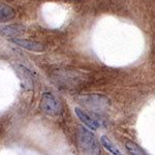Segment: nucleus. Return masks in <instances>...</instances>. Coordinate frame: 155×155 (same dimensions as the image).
Here are the masks:
<instances>
[{"instance_id":"f257e3e1","label":"nucleus","mask_w":155,"mask_h":155,"mask_svg":"<svg viewBox=\"0 0 155 155\" xmlns=\"http://www.w3.org/2000/svg\"><path fill=\"white\" fill-rule=\"evenodd\" d=\"M77 139L80 149L84 154H101L99 143L91 131L87 130L83 126H79L77 132Z\"/></svg>"},{"instance_id":"f03ea898","label":"nucleus","mask_w":155,"mask_h":155,"mask_svg":"<svg viewBox=\"0 0 155 155\" xmlns=\"http://www.w3.org/2000/svg\"><path fill=\"white\" fill-rule=\"evenodd\" d=\"M41 107L47 115L56 116L61 113V104L50 92H45L41 98Z\"/></svg>"},{"instance_id":"7ed1b4c3","label":"nucleus","mask_w":155,"mask_h":155,"mask_svg":"<svg viewBox=\"0 0 155 155\" xmlns=\"http://www.w3.org/2000/svg\"><path fill=\"white\" fill-rule=\"evenodd\" d=\"M26 31V28L23 25L20 24H12L5 25V26H0V35L5 36L7 38H16L21 36Z\"/></svg>"},{"instance_id":"20e7f679","label":"nucleus","mask_w":155,"mask_h":155,"mask_svg":"<svg viewBox=\"0 0 155 155\" xmlns=\"http://www.w3.org/2000/svg\"><path fill=\"white\" fill-rule=\"evenodd\" d=\"M74 112H76V115L78 116V118L81 120L87 127L91 128L92 130H95V129H97L99 126H101V123H99L94 117H92L90 114H88L87 112H85L84 110L80 109V107H76V109H74Z\"/></svg>"},{"instance_id":"39448f33","label":"nucleus","mask_w":155,"mask_h":155,"mask_svg":"<svg viewBox=\"0 0 155 155\" xmlns=\"http://www.w3.org/2000/svg\"><path fill=\"white\" fill-rule=\"evenodd\" d=\"M12 42H15L16 45H18L21 48H24L26 50L32 52H41L44 50V47L41 42L29 41V39H23V38H12Z\"/></svg>"},{"instance_id":"423d86ee","label":"nucleus","mask_w":155,"mask_h":155,"mask_svg":"<svg viewBox=\"0 0 155 155\" xmlns=\"http://www.w3.org/2000/svg\"><path fill=\"white\" fill-rule=\"evenodd\" d=\"M16 71L19 74L20 79H21L24 88H32V86H33V78H32L31 72L21 65L17 66Z\"/></svg>"},{"instance_id":"0eeeda50","label":"nucleus","mask_w":155,"mask_h":155,"mask_svg":"<svg viewBox=\"0 0 155 155\" xmlns=\"http://www.w3.org/2000/svg\"><path fill=\"white\" fill-rule=\"evenodd\" d=\"M16 11L12 7L0 3V22H6L15 19Z\"/></svg>"},{"instance_id":"6e6552de","label":"nucleus","mask_w":155,"mask_h":155,"mask_svg":"<svg viewBox=\"0 0 155 155\" xmlns=\"http://www.w3.org/2000/svg\"><path fill=\"white\" fill-rule=\"evenodd\" d=\"M101 143L102 146H104L109 152H111L112 154H115V155H121L122 154L121 152H120V150L116 147V145H115L107 137L102 136L101 137Z\"/></svg>"},{"instance_id":"1a4fd4ad","label":"nucleus","mask_w":155,"mask_h":155,"mask_svg":"<svg viewBox=\"0 0 155 155\" xmlns=\"http://www.w3.org/2000/svg\"><path fill=\"white\" fill-rule=\"evenodd\" d=\"M125 147L127 149V151L130 154L134 155H145V151L141 147H139L136 143H134L132 141H126L125 142Z\"/></svg>"}]
</instances>
